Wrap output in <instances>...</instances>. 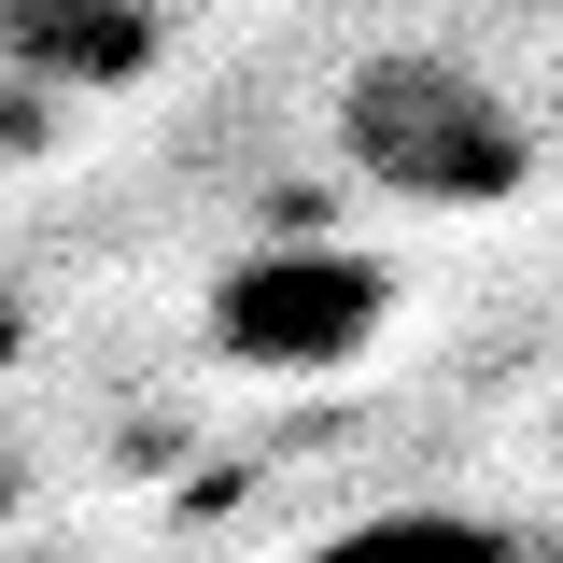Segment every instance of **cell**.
I'll use <instances>...</instances> for the list:
<instances>
[{"label":"cell","mask_w":563,"mask_h":563,"mask_svg":"<svg viewBox=\"0 0 563 563\" xmlns=\"http://www.w3.org/2000/svg\"><path fill=\"white\" fill-rule=\"evenodd\" d=\"M324 141H339V169L366 198L395 211H507L536 184V113L493 85L479 57H451V43H380V57L339 70V99H324Z\"/></svg>","instance_id":"obj_1"},{"label":"cell","mask_w":563,"mask_h":563,"mask_svg":"<svg viewBox=\"0 0 563 563\" xmlns=\"http://www.w3.org/2000/svg\"><path fill=\"white\" fill-rule=\"evenodd\" d=\"M395 324V268L352 254V240H254L240 268L211 282V352L254 366V380H324L366 366Z\"/></svg>","instance_id":"obj_2"},{"label":"cell","mask_w":563,"mask_h":563,"mask_svg":"<svg viewBox=\"0 0 563 563\" xmlns=\"http://www.w3.org/2000/svg\"><path fill=\"white\" fill-rule=\"evenodd\" d=\"M169 57V14L155 0H0V85H29L43 113L57 99H128Z\"/></svg>","instance_id":"obj_3"},{"label":"cell","mask_w":563,"mask_h":563,"mask_svg":"<svg viewBox=\"0 0 563 563\" xmlns=\"http://www.w3.org/2000/svg\"><path fill=\"white\" fill-rule=\"evenodd\" d=\"M296 563H521V536L493 507H366L339 536H310Z\"/></svg>","instance_id":"obj_4"},{"label":"cell","mask_w":563,"mask_h":563,"mask_svg":"<svg viewBox=\"0 0 563 563\" xmlns=\"http://www.w3.org/2000/svg\"><path fill=\"white\" fill-rule=\"evenodd\" d=\"M29 141H43V99H29V85H0V155H29Z\"/></svg>","instance_id":"obj_5"},{"label":"cell","mask_w":563,"mask_h":563,"mask_svg":"<svg viewBox=\"0 0 563 563\" xmlns=\"http://www.w3.org/2000/svg\"><path fill=\"white\" fill-rule=\"evenodd\" d=\"M521 563H563V550H536V536H521Z\"/></svg>","instance_id":"obj_6"},{"label":"cell","mask_w":563,"mask_h":563,"mask_svg":"<svg viewBox=\"0 0 563 563\" xmlns=\"http://www.w3.org/2000/svg\"><path fill=\"white\" fill-rule=\"evenodd\" d=\"M0 352H14V310H0Z\"/></svg>","instance_id":"obj_7"}]
</instances>
